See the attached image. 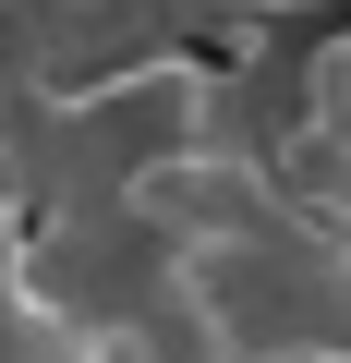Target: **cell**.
<instances>
[{"mask_svg": "<svg viewBox=\"0 0 351 363\" xmlns=\"http://www.w3.org/2000/svg\"><path fill=\"white\" fill-rule=\"evenodd\" d=\"M0 363H121L109 339H85L61 303H37V291H0Z\"/></svg>", "mask_w": 351, "mask_h": 363, "instance_id": "cell-3", "label": "cell"}, {"mask_svg": "<svg viewBox=\"0 0 351 363\" xmlns=\"http://www.w3.org/2000/svg\"><path fill=\"white\" fill-rule=\"evenodd\" d=\"M133 206L182 242V255H218V242H255L279 206H291V169L279 157H243V145H182L133 182Z\"/></svg>", "mask_w": 351, "mask_h": 363, "instance_id": "cell-2", "label": "cell"}, {"mask_svg": "<svg viewBox=\"0 0 351 363\" xmlns=\"http://www.w3.org/2000/svg\"><path fill=\"white\" fill-rule=\"evenodd\" d=\"M0 25H13V0H0Z\"/></svg>", "mask_w": 351, "mask_h": 363, "instance_id": "cell-6", "label": "cell"}, {"mask_svg": "<svg viewBox=\"0 0 351 363\" xmlns=\"http://www.w3.org/2000/svg\"><path fill=\"white\" fill-rule=\"evenodd\" d=\"M194 25H169L157 0H13V25H0V73H25L37 97H109L121 73L169 61Z\"/></svg>", "mask_w": 351, "mask_h": 363, "instance_id": "cell-1", "label": "cell"}, {"mask_svg": "<svg viewBox=\"0 0 351 363\" xmlns=\"http://www.w3.org/2000/svg\"><path fill=\"white\" fill-rule=\"evenodd\" d=\"M25 242H37V206L0 182V291H25Z\"/></svg>", "mask_w": 351, "mask_h": 363, "instance_id": "cell-4", "label": "cell"}, {"mask_svg": "<svg viewBox=\"0 0 351 363\" xmlns=\"http://www.w3.org/2000/svg\"><path fill=\"white\" fill-rule=\"evenodd\" d=\"M255 363H303V351H255Z\"/></svg>", "mask_w": 351, "mask_h": 363, "instance_id": "cell-5", "label": "cell"}]
</instances>
